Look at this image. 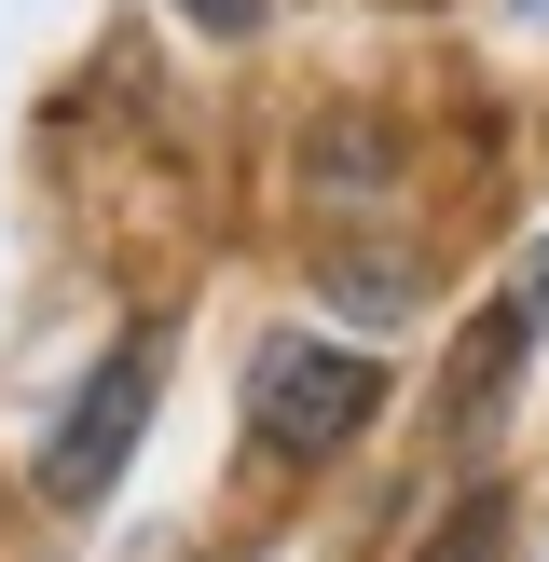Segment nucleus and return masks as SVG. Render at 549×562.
<instances>
[{
  "mask_svg": "<svg viewBox=\"0 0 549 562\" xmlns=\"http://www.w3.org/2000/svg\"><path fill=\"white\" fill-rule=\"evenodd\" d=\"M371 412H384V357H357V344L274 329V344L247 357V426H261V453H289V467H329Z\"/></svg>",
  "mask_w": 549,
  "mask_h": 562,
  "instance_id": "nucleus-1",
  "label": "nucleus"
},
{
  "mask_svg": "<svg viewBox=\"0 0 549 562\" xmlns=\"http://www.w3.org/2000/svg\"><path fill=\"white\" fill-rule=\"evenodd\" d=\"M137 426H152V344H110L97 371H82V398L55 412V439H42V494L55 508H97V494L124 481Z\"/></svg>",
  "mask_w": 549,
  "mask_h": 562,
  "instance_id": "nucleus-2",
  "label": "nucleus"
},
{
  "mask_svg": "<svg viewBox=\"0 0 549 562\" xmlns=\"http://www.w3.org/2000/svg\"><path fill=\"white\" fill-rule=\"evenodd\" d=\"M536 302H549V261L522 274V289L494 302V316L467 329V344H453V371H439V412H453V426H481V412L508 398V371H522V344H536Z\"/></svg>",
  "mask_w": 549,
  "mask_h": 562,
  "instance_id": "nucleus-3",
  "label": "nucleus"
},
{
  "mask_svg": "<svg viewBox=\"0 0 549 562\" xmlns=\"http://www.w3.org/2000/svg\"><path fill=\"white\" fill-rule=\"evenodd\" d=\"M494 536H508V494H467V508L439 521V549H426V562H494Z\"/></svg>",
  "mask_w": 549,
  "mask_h": 562,
  "instance_id": "nucleus-4",
  "label": "nucleus"
},
{
  "mask_svg": "<svg viewBox=\"0 0 549 562\" xmlns=\"http://www.w3.org/2000/svg\"><path fill=\"white\" fill-rule=\"evenodd\" d=\"M192 27H220V42H234V27H261V0H192Z\"/></svg>",
  "mask_w": 549,
  "mask_h": 562,
  "instance_id": "nucleus-5",
  "label": "nucleus"
},
{
  "mask_svg": "<svg viewBox=\"0 0 549 562\" xmlns=\"http://www.w3.org/2000/svg\"><path fill=\"white\" fill-rule=\"evenodd\" d=\"M522 14H549V0H522Z\"/></svg>",
  "mask_w": 549,
  "mask_h": 562,
  "instance_id": "nucleus-6",
  "label": "nucleus"
}]
</instances>
